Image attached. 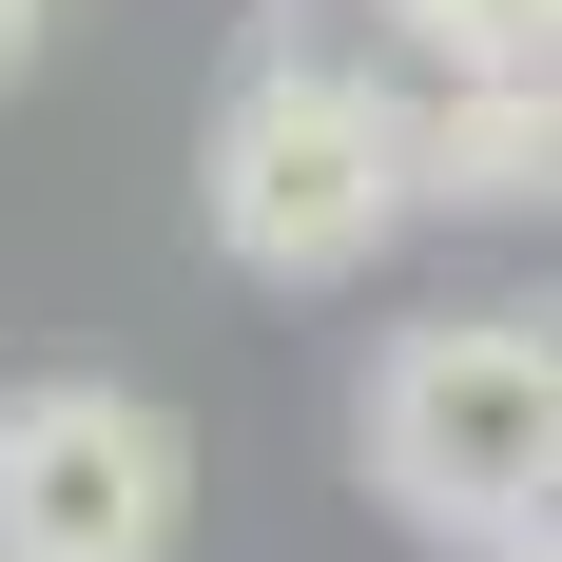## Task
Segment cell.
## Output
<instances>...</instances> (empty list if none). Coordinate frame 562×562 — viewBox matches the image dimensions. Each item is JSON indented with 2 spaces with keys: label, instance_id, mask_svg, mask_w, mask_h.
<instances>
[{
  "label": "cell",
  "instance_id": "5",
  "mask_svg": "<svg viewBox=\"0 0 562 562\" xmlns=\"http://www.w3.org/2000/svg\"><path fill=\"white\" fill-rule=\"evenodd\" d=\"M369 20H407L427 78H465V58H562V0H369Z\"/></svg>",
  "mask_w": 562,
  "mask_h": 562
},
{
  "label": "cell",
  "instance_id": "4",
  "mask_svg": "<svg viewBox=\"0 0 562 562\" xmlns=\"http://www.w3.org/2000/svg\"><path fill=\"white\" fill-rule=\"evenodd\" d=\"M407 136H427V214H505V233L562 214V58H465L407 98Z\"/></svg>",
  "mask_w": 562,
  "mask_h": 562
},
{
  "label": "cell",
  "instance_id": "7",
  "mask_svg": "<svg viewBox=\"0 0 562 562\" xmlns=\"http://www.w3.org/2000/svg\"><path fill=\"white\" fill-rule=\"evenodd\" d=\"M485 562H562V524H543V543H485Z\"/></svg>",
  "mask_w": 562,
  "mask_h": 562
},
{
  "label": "cell",
  "instance_id": "2",
  "mask_svg": "<svg viewBox=\"0 0 562 562\" xmlns=\"http://www.w3.org/2000/svg\"><path fill=\"white\" fill-rule=\"evenodd\" d=\"M194 214H214V252L252 291H349L407 214H427V136H407V98L369 58L272 40L214 98V136H194Z\"/></svg>",
  "mask_w": 562,
  "mask_h": 562
},
{
  "label": "cell",
  "instance_id": "3",
  "mask_svg": "<svg viewBox=\"0 0 562 562\" xmlns=\"http://www.w3.org/2000/svg\"><path fill=\"white\" fill-rule=\"evenodd\" d=\"M175 524H194V427L156 389L58 369L0 407V562H175Z\"/></svg>",
  "mask_w": 562,
  "mask_h": 562
},
{
  "label": "cell",
  "instance_id": "1",
  "mask_svg": "<svg viewBox=\"0 0 562 562\" xmlns=\"http://www.w3.org/2000/svg\"><path fill=\"white\" fill-rule=\"evenodd\" d=\"M349 465L407 543H543L562 524V311H407L349 389Z\"/></svg>",
  "mask_w": 562,
  "mask_h": 562
},
{
  "label": "cell",
  "instance_id": "6",
  "mask_svg": "<svg viewBox=\"0 0 562 562\" xmlns=\"http://www.w3.org/2000/svg\"><path fill=\"white\" fill-rule=\"evenodd\" d=\"M20 58H40V0H0V78H20Z\"/></svg>",
  "mask_w": 562,
  "mask_h": 562
}]
</instances>
